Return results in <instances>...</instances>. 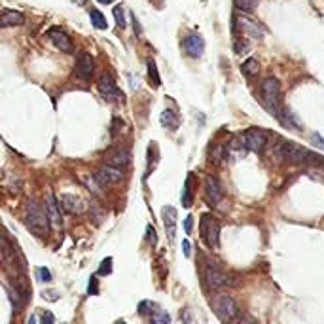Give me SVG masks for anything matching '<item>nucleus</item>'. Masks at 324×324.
<instances>
[{
  "instance_id": "nucleus-48",
  "label": "nucleus",
  "mask_w": 324,
  "mask_h": 324,
  "mask_svg": "<svg viewBox=\"0 0 324 324\" xmlns=\"http://www.w3.org/2000/svg\"><path fill=\"white\" fill-rule=\"evenodd\" d=\"M97 2H100V4H112L114 0H97Z\"/></svg>"
},
{
  "instance_id": "nucleus-43",
  "label": "nucleus",
  "mask_w": 324,
  "mask_h": 324,
  "mask_svg": "<svg viewBox=\"0 0 324 324\" xmlns=\"http://www.w3.org/2000/svg\"><path fill=\"white\" fill-rule=\"evenodd\" d=\"M182 250H184V256H186V258H190V254H192V245H190V241H184V243H182Z\"/></svg>"
},
{
  "instance_id": "nucleus-31",
  "label": "nucleus",
  "mask_w": 324,
  "mask_h": 324,
  "mask_svg": "<svg viewBox=\"0 0 324 324\" xmlns=\"http://www.w3.org/2000/svg\"><path fill=\"white\" fill-rule=\"evenodd\" d=\"M86 184H88L89 190H91L93 193H97V195H100V193H103V190H100V188H103V184H100V182L95 178V175L88 176V178H86Z\"/></svg>"
},
{
  "instance_id": "nucleus-21",
  "label": "nucleus",
  "mask_w": 324,
  "mask_h": 324,
  "mask_svg": "<svg viewBox=\"0 0 324 324\" xmlns=\"http://www.w3.org/2000/svg\"><path fill=\"white\" fill-rule=\"evenodd\" d=\"M277 118H279L280 124L285 125V127H288V129H298V131H301V129H303L301 121H299V119L292 114V110H288V108H285V110H282V112H280Z\"/></svg>"
},
{
  "instance_id": "nucleus-11",
  "label": "nucleus",
  "mask_w": 324,
  "mask_h": 324,
  "mask_svg": "<svg viewBox=\"0 0 324 324\" xmlns=\"http://www.w3.org/2000/svg\"><path fill=\"white\" fill-rule=\"evenodd\" d=\"M95 178L103 184V186H110V184H118V182L124 180V171L118 167H112V165H103V167L97 169L95 173Z\"/></svg>"
},
{
  "instance_id": "nucleus-36",
  "label": "nucleus",
  "mask_w": 324,
  "mask_h": 324,
  "mask_svg": "<svg viewBox=\"0 0 324 324\" xmlns=\"http://www.w3.org/2000/svg\"><path fill=\"white\" fill-rule=\"evenodd\" d=\"M154 303H152V301H143V303H140V306H138V313H140V315H150V313L154 311Z\"/></svg>"
},
{
  "instance_id": "nucleus-12",
  "label": "nucleus",
  "mask_w": 324,
  "mask_h": 324,
  "mask_svg": "<svg viewBox=\"0 0 324 324\" xmlns=\"http://www.w3.org/2000/svg\"><path fill=\"white\" fill-rule=\"evenodd\" d=\"M235 21H237V29L243 32L247 38H250V40H262L264 29L258 25L256 21H252V19H249V17H245V15H239Z\"/></svg>"
},
{
  "instance_id": "nucleus-42",
  "label": "nucleus",
  "mask_w": 324,
  "mask_h": 324,
  "mask_svg": "<svg viewBox=\"0 0 324 324\" xmlns=\"http://www.w3.org/2000/svg\"><path fill=\"white\" fill-rule=\"evenodd\" d=\"M192 228H193V218L192 216H186V220H184V231H186L188 235L192 233Z\"/></svg>"
},
{
  "instance_id": "nucleus-5",
  "label": "nucleus",
  "mask_w": 324,
  "mask_h": 324,
  "mask_svg": "<svg viewBox=\"0 0 324 324\" xmlns=\"http://www.w3.org/2000/svg\"><path fill=\"white\" fill-rule=\"evenodd\" d=\"M262 100L264 108L271 116L280 114V82L277 78H266L262 82Z\"/></svg>"
},
{
  "instance_id": "nucleus-46",
  "label": "nucleus",
  "mask_w": 324,
  "mask_h": 324,
  "mask_svg": "<svg viewBox=\"0 0 324 324\" xmlns=\"http://www.w3.org/2000/svg\"><path fill=\"white\" fill-rule=\"evenodd\" d=\"M317 165H318V167H322V169H324V157H318Z\"/></svg>"
},
{
  "instance_id": "nucleus-6",
  "label": "nucleus",
  "mask_w": 324,
  "mask_h": 324,
  "mask_svg": "<svg viewBox=\"0 0 324 324\" xmlns=\"http://www.w3.org/2000/svg\"><path fill=\"white\" fill-rule=\"evenodd\" d=\"M205 282L211 290H222V288H228V287H235L237 279H233L231 275L224 273L218 266H214V264H207Z\"/></svg>"
},
{
  "instance_id": "nucleus-22",
  "label": "nucleus",
  "mask_w": 324,
  "mask_h": 324,
  "mask_svg": "<svg viewBox=\"0 0 324 324\" xmlns=\"http://www.w3.org/2000/svg\"><path fill=\"white\" fill-rule=\"evenodd\" d=\"M159 119H161L163 127L169 129V131H175V129H178V125H180V119H178V116L173 110H163Z\"/></svg>"
},
{
  "instance_id": "nucleus-26",
  "label": "nucleus",
  "mask_w": 324,
  "mask_h": 324,
  "mask_svg": "<svg viewBox=\"0 0 324 324\" xmlns=\"http://www.w3.org/2000/svg\"><path fill=\"white\" fill-rule=\"evenodd\" d=\"M241 72H243L245 76H249V78H254V76L260 74V63L250 57V59H247V61L241 65Z\"/></svg>"
},
{
  "instance_id": "nucleus-32",
  "label": "nucleus",
  "mask_w": 324,
  "mask_h": 324,
  "mask_svg": "<svg viewBox=\"0 0 324 324\" xmlns=\"http://www.w3.org/2000/svg\"><path fill=\"white\" fill-rule=\"evenodd\" d=\"M36 279L40 280V282H51L53 280V277H51V271L46 268H38L36 269Z\"/></svg>"
},
{
  "instance_id": "nucleus-19",
  "label": "nucleus",
  "mask_w": 324,
  "mask_h": 324,
  "mask_svg": "<svg viewBox=\"0 0 324 324\" xmlns=\"http://www.w3.org/2000/svg\"><path fill=\"white\" fill-rule=\"evenodd\" d=\"M0 254L4 258V262L10 266V268H15L17 266V256H15V249H13L12 241L8 239L2 231H0Z\"/></svg>"
},
{
  "instance_id": "nucleus-27",
  "label": "nucleus",
  "mask_w": 324,
  "mask_h": 324,
  "mask_svg": "<svg viewBox=\"0 0 324 324\" xmlns=\"http://www.w3.org/2000/svg\"><path fill=\"white\" fill-rule=\"evenodd\" d=\"M146 69H148V80H150V84H152L154 88H159V86H161V78H159V74H157L156 61H154V59H148V63H146Z\"/></svg>"
},
{
  "instance_id": "nucleus-38",
  "label": "nucleus",
  "mask_w": 324,
  "mask_h": 324,
  "mask_svg": "<svg viewBox=\"0 0 324 324\" xmlns=\"http://www.w3.org/2000/svg\"><path fill=\"white\" fill-rule=\"evenodd\" d=\"M40 324H55V317H53V313L51 311L42 313V320H40Z\"/></svg>"
},
{
  "instance_id": "nucleus-24",
  "label": "nucleus",
  "mask_w": 324,
  "mask_h": 324,
  "mask_svg": "<svg viewBox=\"0 0 324 324\" xmlns=\"http://www.w3.org/2000/svg\"><path fill=\"white\" fill-rule=\"evenodd\" d=\"M89 19H91V25H93L97 31H106V29H108L106 17L97 10V8H91V10H89Z\"/></svg>"
},
{
  "instance_id": "nucleus-30",
  "label": "nucleus",
  "mask_w": 324,
  "mask_h": 324,
  "mask_svg": "<svg viewBox=\"0 0 324 324\" xmlns=\"http://www.w3.org/2000/svg\"><path fill=\"white\" fill-rule=\"evenodd\" d=\"M224 146L222 144H218V146H214V148L211 150V161L212 163H222V159H224Z\"/></svg>"
},
{
  "instance_id": "nucleus-17",
  "label": "nucleus",
  "mask_w": 324,
  "mask_h": 324,
  "mask_svg": "<svg viewBox=\"0 0 324 324\" xmlns=\"http://www.w3.org/2000/svg\"><path fill=\"white\" fill-rule=\"evenodd\" d=\"M46 209H48V218H50V224L53 228H61L63 218H61V205H59V199H57L53 193L48 195V203H46Z\"/></svg>"
},
{
  "instance_id": "nucleus-3",
  "label": "nucleus",
  "mask_w": 324,
  "mask_h": 324,
  "mask_svg": "<svg viewBox=\"0 0 324 324\" xmlns=\"http://www.w3.org/2000/svg\"><path fill=\"white\" fill-rule=\"evenodd\" d=\"M211 306L214 315L222 320L224 324H231L239 315V306L237 301L228 294H216L214 298L211 299Z\"/></svg>"
},
{
  "instance_id": "nucleus-45",
  "label": "nucleus",
  "mask_w": 324,
  "mask_h": 324,
  "mask_svg": "<svg viewBox=\"0 0 324 324\" xmlns=\"http://www.w3.org/2000/svg\"><path fill=\"white\" fill-rule=\"evenodd\" d=\"M133 23H135V32H137V34H140V29H138V21H137V17H133Z\"/></svg>"
},
{
  "instance_id": "nucleus-39",
  "label": "nucleus",
  "mask_w": 324,
  "mask_h": 324,
  "mask_svg": "<svg viewBox=\"0 0 324 324\" xmlns=\"http://www.w3.org/2000/svg\"><path fill=\"white\" fill-rule=\"evenodd\" d=\"M311 143L317 146V148H322L324 150V137L322 135H318V133H313L311 135Z\"/></svg>"
},
{
  "instance_id": "nucleus-9",
  "label": "nucleus",
  "mask_w": 324,
  "mask_h": 324,
  "mask_svg": "<svg viewBox=\"0 0 324 324\" xmlns=\"http://www.w3.org/2000/svg\"><path fill=\"white\" fill-rule=\"evenodd\" d=\"M74 74L84 82H91L95 76V61L89 53H82L74 65Z\"/></svg>"
},
{
  "instance_id": "nucleus-2",
  "label": "nucleus",
  "mask_w": 324,
  "mask_h": 324,
  "mask_svg": "<svg viewBox=\"0 0 324 324\" xmlns=\"http://www.w3.org/2000/svg\"><path fill=\"white\" fill-rule=\"evenodd\" d=\"M25 222H27V228L38 237L48 235V231H50V218H48V212L38 205L36 201H29V203H27Z\"/></svg>"
},
{
  "instance_id": "nucleus-23",
  "label": "nucleus",
  "mask_w": 324,
  "mask_h": 324,
  "mask_svg": "<svg viewBox=\"0 0 324 324\" xmlns=\"http://www.w3.org/2000/svg\"><path fill=\"white\" fill-rule=\"evenodd\" d=\"M228 152H230V156L233 157V159H241V157L247 154V148H245V144H243V140H241V137L231 138L230 144H228Z\"/></svg>"
},
{
  "instance_id": "nucleus-1",
  "label": "nucleus",
  "mask_w": 324,
  "mask_h": 324,
  "mask_svg": "<svg viewBox=\"0 0 324 324\" xmlns=\"http://www.w3.org/2000/svg\"><path fill=\"white\" fill-rule=\"evenodd\" d=\"M275 154L279 157V161H287L292 163V165H303V163H311V165H317L318 161V154H313L309 150H306L303 146H299L296 143H290V140H280L277 146H275Z\"/></svg>"
},
{
  "instance_id": "nucleus-4",
  "label": "nucleus",
  "mask_w": 324,
  "mask_h": 324,
  "mask_svg": "<svg viewBox=\"0 0 324 324\" xmlns=\"http://www.w3.org/2000/svg\"><path fill=\"white\" fill-rule=\"evenodd\" d=\"M220 230L222 224L216 216L212 214H203L199 222V231H201V241L212 250L220 249Z\"/></svg>"
},
{
  "instance_id": "nucleus-34",
  "label": "nucleus",
  "mask_w": 324,
  "mask_h": 324,
  "mask_svg": "<svg viewBox=\"0 0 324 324\" xmlns=\"http://www.w3.org/2000/svg\"><path fill=\"white\" fill-rule=\"evenodd\" d=\"M233 324H258V322H256V320L250 317V315H247V313H239V315H237V318L233 320Z\"/></svg>"
},
{
  "instance_id": "nucleus-29",
  "label": "nucleus",
  "mask_w": 324,
  "mask_h": 324,
  "mask_svg": "<svg viewBox=\"0 0 324 324\" xmlns=\"http://www.w3.org/2000/svg\"><path fill=\"white\" fill-rule=\"evenodd\" d=\"M260 0H235V6L243 12H254Z\"/></svg>"
},
{
  "instance_id": "nucleus-40",
  "label": "nucleus",
  "mask_w": 324,
  "mask_h": 324,
  "mask_svg": "<svg viewBox=\"0 0 324 324\" xmlns=\"http://www.w3.org/2000/svg\"><path fill=\"white\" fill-rule=\"evenodd\" d=\"M146 239H148L150 243L156 245L157 237H156V230H154V226H148V228H146Z\"/></svg>"
},
{
  "instance_id": "nucleus-15",
  "label": "nucleus",
  "mask_w": 324,
  "mask_h": 324,
  "mask_svg": "<svg viewBox=\"0 0 324 324\" xmlns=\"http://www.w3.org/2000/svg\"><path fill=\"white\" fill-rule=\"evenodd\" d=\"M184 50L190 57L193 59H199L203 55V51H205V40L199 36V34H190V36L184 40Z\"/></svg>"
},
{
  "instance_id": "nucleus-13",
  "label": "nucleus",
  "mask_w": 324,
  "mask_h": 324,
  "mask_svg": "<svg viewBox=\"0 0 324 324\" xmlns=\"http://www.w3.org/2000/svg\"><path fill=\"white\" fill-rule=\"evenodd\" d=\"M48 38H50L59 50L65 51V53H72V51H74L72 38H70L65 31H61V29H57V27L55 29H50V31H48Z\"/></svg>"
},
{
  "instance_id": "nucleus-18",
  "label": "nucleus",
  "mask_w": 324,
  "mask_h": 324,
  "mask_svg": "<svg viewBox=\"0 0 324 324\" xmlns=\"http://www.w3.org/2000/svg\"><path fill=\"white\" fill-rule=\"evenodd\" d=\"M59 205L67 214H82L84 212V203H82L80 197L76 195H70V193H65L59 197Z\"/></svg>"
},
{
  "instance_id": "nucleus-33",
  "label": "nucleus",
  "mask_w": 324,
  "mask_h": 324,
  "mask_svg": "<svg viewBox=\"0 0 324 324\" xmlns=\"http://www.w3.org/2000/svg\"><path fill=\"white\" fill-rule=\"evenodd\" d=\"M114 17H116V23H118L119 29H125V13H124V8H121V6L114 8Z\"/></svg>"
},
{
  "instance_id": "nucleus-44",
  "label": "nucleus",
  "mask_w": 324,
  "mask_h": 324,
  "mask_svg": "<svg viewBox=\"0 0 324 324\" xmlns=\"http://www.w3.org/2000/svg\"><path fill=\"white\" fill-rule=\"evenodd\" d=\"M129 80H131V88H133V89H137V88H138V80H135L133 76H129Z\"/></svg>"
},
{
  "instance_id": "nucleus-47",
  "label": "nucleus",
  "mask_w": 324,
  "mask_h": 324,
  "mask_svg": "<svg viewBox=\"0 0 324 324\" xmlns=\"http://www.w3.org/2000/svg\"><path fill=\"white\" fill-rule=\"evenodd\" d=\"M27 324H36V317H34V315H32V317L29 318V322H27Z\"/></svg>"
},
{
  "instance_id": "nucleus-20",
  "label": "nucleus",
  "mask_w": 324,
  "mask_h": 324,
  "mask_svg": "<svg viewBox=\"0 0 324 324\" xmlns=\"http://www.w3.org/2000/svg\"><path fill=\"white\" fill-rule=\"evenodd\" d=\"M25 23V17L21 12L15 10H6V12L0 13V29H6V27H19Z\"/></svg>"
},
{
  "instance_id": "nucleus-7",
  "label": "nucleus",
  "mask_w": 324,
  "mask_h": 324,
  "mask_svg": "<svg viewBox=\"0 0 324 324\" xmlns=\"http://www.w3.org/2000/svg\"><path fill=\"white\" fill-rule=\"evenodd\" d=\"M97 89H99V93L103 95L106 100H110V103L124 99V95L119 93L118 86H116V80H114V76L108 74V72H105V74L99 78V82H97Z\"/></svg>"
},
{
  "instance_id": "nucleus-25",
  "label": "nucleus",
  "mask_w": 324,
  "mask_h": 324,
  "mask_svg": "<svg viewBox=\"0 0 324 324\" xmlns=\"http://www.w3.org/2000/svg\"><path fill=\"white\" fill-rule=\"evenodd\" d=\"M193 175L190 173V175L186 176V182H184V192H182V205L184 207H190L192 205V199H193Z\"/></svg>"
},
{
  "instance_id": "nucleus-10",
  "label": "nucleus",
  "mask_w": 324,
  "mask_h": 324,
  "mask_svg": "<svg viewBox=\"0 0 324 324\" xmlns=\"http://www.w3.org/2000/svg\"><path fill=\"white\" fill-rule=\"evenodd\" d=\"M224 197V188L216 176H207L205 178V199L211 207H216Z\"/></svg>"
},
{
  "instance_id": "nucleus-41",
  "label": "nucleus",
  "mask_w": 324,
  "mask_h": 324,
  "mask_svg": "<svg viewBox=\"0 0 324 324\" xmlns=\"http://www.w3.org/2000/svg\"><path fill=\"white\" fill-rule=\"evenodd\" d=\"M42 298L48 299V301H57V299L61 298V296H59V292H55V290H48V292L42 294Z\"/></svg>"
},
{
  "instance_id": "nucleus-49",
  "label": "nucleus",
  "mask_w": 324,
  "mask_h": 324,
  "mask_svg": "<svg viewBox=\"0 0 324 324\" xmlns=\"http://www.w3.org/2000/svg\"><path fill=\"white\" fill-rule=\"evenodd\" d=\"M118 324H125V322H124V320H119V322H118Z\"/></svg>"
},
{
  "instance_id": "nucleus-35",
  "label": "nucleus",
  "mask_w": 324,
  "mask_h": 324,
  "mask_svg": "<svg viewBox=\"0 0 324 324\" xmlns=\"http://www.w3.org/2000/svg\"><path fill=\"white\" fill-rule=\"evenodd\" d=\"M112 273V258H106L100 262V268H99V275H108Z\"/></svg>"
},
{
  "instance_id": "nucleus-37",
  "label": "nucleus",
  "mask_w": 324,
  "mask_h": 324,
  "mask_svg": "<svg viewBox=\"0 0 324 324\" xmlns=\"http://www.w3.org/2000/svg\"><path fill=\"white\" fill-rule=\"evenodd\" d=\"M88 292H89V296H97V294H99V280H97V277H91Z\"/></svg>"
},
{
  "instance_id": "nucleus-8",
  "label": "nucleus",
  "mask_w": 324,
  "mask_h": 324,
  "mask_svg": "<svg viewBox=\"0 0 324 324\" xmlns=\"http://www.w3.org/2000/svg\"><path fill=\"white\" fill-rule=\"evenodd\" d=\"M241 140H243L245 148L247 152H256V154H260L264 150V146L268 144V135L260 129H247V131L241 135Z\"/></svg>"
},
{
  "instance_id": "nucleus-28",
  "label": "nucleus",
  "mask_w": 324,
  "mask_h": 324,
  "mask_svg": "<svg viewBox=\"0 0 324 324\" xmlns=\"http://www.w3.org/2000/svg\"><path fill=\"white\" fill-rule=\"evenodd\" d=\"M150 317H152V324H171V317L157 306L154 307V311L150 313Z\"/></svg>"
},
{
  "instance_id": "nucleus-14",
  "label": "nucleus",
  "mask_w": 324,
  "mask_h": 324,
  "mask_svg": "<svg viewBox=\"0 0 324 324\" xmlns=\"http://www.w3.org/2000/svg\"><path fill=\"white\" fill-rule=\"evenodd\" d=\"M129 163H131V154H129V150L116 148V150H112V152H108V154H106V165L124 169V167H127Z\"/></svg>"
},
{
  "instance_id": "nucleus-16",
  "label": "nucleus",
  "mask_w": 324,
  "mask_h": 324,
  "mask_svg": "<svg viewBox=\"0 0 324 324\" xmlns=\"http://www.w3.org/2000/svg\"><path fill=\"white\" fill-rule=\"evenodd\" d=\"M161 216H163L165 231H167V235H169V241L173 243V241H175V233H176V209L171 205H165L161 209Z\"/></svg>"
}]
</instances>
